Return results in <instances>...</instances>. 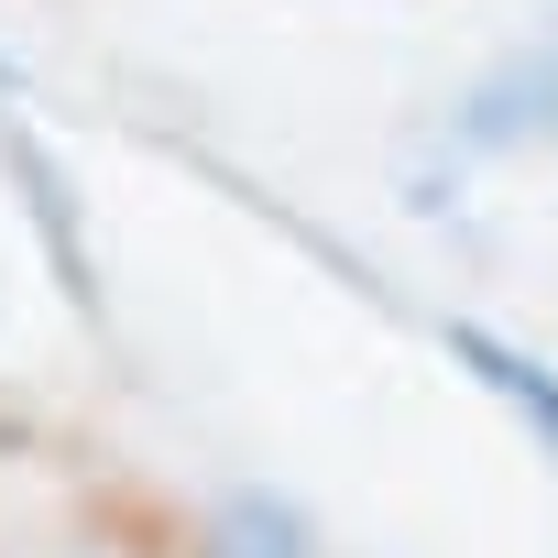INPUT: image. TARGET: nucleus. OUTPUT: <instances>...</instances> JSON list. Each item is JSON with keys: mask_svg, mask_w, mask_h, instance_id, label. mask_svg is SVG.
I'll list each match as a JSON object with an SVG mask.
<instances>
[{"mask_svg": "<svg viewBox=\"0 0 558 558\" xmlns=\"http://www.w3.org/2000/svg\"><path fill=\"white\" fill-rule=\"evenodd\" d=\"M186 558H307V525L286 504H263V493H230L186 525Z\"/></svg>", "mask_w": 558, "mask_h": 558, "instance_id": "obj_1", "label": "nucleus"}, {"mask_svg": "<svg viewBox=\"0 0 558 558\" xmlns=\"http://www.w3.org/2000/svg\"><path fill=\"white\" fill-rule=\"evenodd\" d=\"M449 351H460V362H471V373H482V384H493V395H504L525 427H547V449H558V384H547L525 351H504V340H493V329H471V318L449 329Z\"/></svg>", "mask_w": 558, "mask_h": 558, "instance_id": "obj_2", "label": "nucleus"}, {"mask_svg": "<svg viewBox=\"0 0 558 558\" xmlns=\"http://www.w3.org/2000/svg\"><path fill=\"white\" fill-rule=\"evenodd\" d=\"M66 558H165V547H132V536H88V547H66Z\"/></svg>", "mask_w": 558, "mask_h": 558, "instance_id": "obj_3", "label": "nucleus"}]
</instances>
